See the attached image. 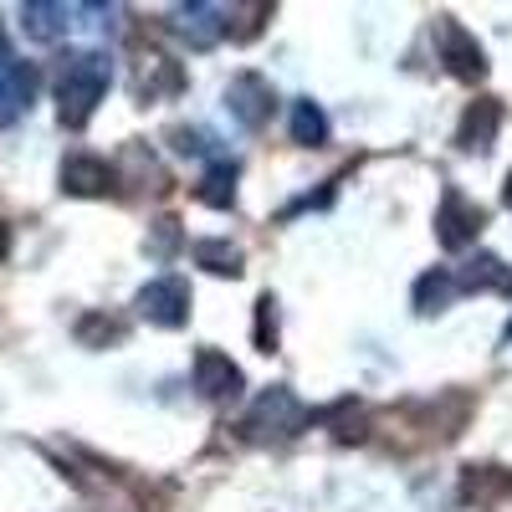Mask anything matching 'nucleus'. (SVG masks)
Returning a JSON list of instances; mask_svg holds the SVG:
<instances>
[{
  "label": "nucleus",
  "instance_id": "1",
  "mask_svg": "<svg viewBox=\"0 0 512 512\" xmlns=\"http://www.w3.org/2000/svg\"><path fill=\"white\" fill-rule=\"evenodd\" d=\"M108 77H113V67H108L103 52H77V57L62 62L57 103H62V123H67V128H82V123L93 118V108H98L103 93H108Z\"/></svg>",
  "mask_w": 512,
  "mask_h": 512
},
{
  "label": "nucleus",
  "instance_id": "2",
  "mask_svg": "<svg viewBox=\"0 0 512 512\" xmlns=\"http://www.w3.org/2000/svg\"><path fill=\"white\" fill-rule=\"evenodd\" d=\"M303 425H308L303 400H297L287 384H272V390H262V395H256V405L246 410L241 431H246V441H256V446H272V441H292Z\"/></svg>",
  "mask_w": 512,
  "mask_h": 512
},
{
  "label": "nucleus",
  "instance_id": "3",
  "mask_svg": "<svg viewBox=\"0 0 512 512\" xmlns=\"http://www.w3.org/2000/svg\"><path fill=\"white\" fill-rule=\"evenodd\" d=\"M487 226V210L477 200H466L461 190H446L441 195V210H436V241L446 251H466Z\"/></svg>",
  "mask_w": 512,
  "mask_h": 512
},
{
  "label": "nucleus",
  "instance_id": "4",
  "mask_svg": "<svg viewBox=\"0 0 512 512\" xmlns=\"http://www.w3.org/2000/svg\"><path fill=\"white\" fill-rule=\"evenodd\" d=\"M139 318L154 328H185L190 323V282L185 277H159L139 292Z\"/></svg>",
  "mask_w": 512,
  "mask_h": 512
},
{
  "label": "nucleus",
  "instance_id": "5",
  "mask_svg": "<svg viewBox=\"0 0 512 512\" xmlns=\"http://www.w3.org/2000/svg\"><path fill=\"white\" fill-rule=\"evenodd\" d=\"M441 62H446V72L461 77V82H482V77H487L482 41L466 31L456 16H441Z\"/></svg>",
  "mask_w": 512,
  "mask_h": 512
},
{
  "label": "nucleus",
  "instance_id": "6",
  "mask_svg": "<svg viewBox=\"0 0 512 512\" xmlns=\"http://www.w3.org/2000/svg\"><path fill=\"white\" fill-rule=\"evenodd\" d=\"M226 108L241 128H262L277 108V93H272V82L262 72H236L231 88H226Z\"/></svg>",
  "mask_w": 512,
  "mask_h": 512
},
{
  "label": "nucleus",
  "instance_id": "7",
  "mask_svg": "<svg viewBox=\"0 0 512 512\" xmlns=\"http://www.w3.org/2000/svg\"><path fill=\"white\" fill-rule=\"evenodd\" d=\"M195 390H200L210 405H231V400H241V369L231 364V354H221V349H200V354H195Z\"/></svg>",
  "mask_w": 512,
  "mask_h": 512
},
{
  "label": "nucleus",
  "instance_id": "8",
  "mask_svg": "<svg viewBox=\"0 0 512 512\" xmlns=\"http://www.w3.org/2000/svg\"><path fill=\"white\" fill-rule=\"evenodd\" d=\"M497 128H502V98L466 103V113H461V123H456V149L487 154V149L497 144Z\"/></svg>",
  "mask_w": 512,
  "mask_h": 512
},
{
  "label": "nucleus",
  "instance_id": "9",
  "mask_svg": "<svg viewBox=\"0 0 512 512\" xmlns=\"http://www.w3.org/2000/svg\"><path fill=\"white\" fill-rule=\"evenodd\" d=\"M226 6H175V21H169V31H175L180 41H190L195 52H205V47H216L221 41V31H226Z\"/></svg>",
  "mask_w": 512,
  "mask_h": 512
},
{
  "label": "nucleus",
  "instance_id": "10",
  "mask_svg": "<svg viewBox=\"0 0 512 512\" xmlns=\"http://www.w3.org/2000/svg\"><path fill=\"white\" fill-rule=\"evenodd\" d=\"M512 497V472H507V466H466V472H461V502L466 507H502Z\"/></svg>",
  "mask_w": 512,
  "mask_h": 512
},
{
  "label": "nucleus",
  "instance_id": "11",
  "mask_svg": "<svg viewBox=\"0 0 512 512\" xmlns=\"http://www.w3.org/2000/svg\"><path fill=\"white\" fill-rule=\"evenodd\" d=\"M144 103H159V98H175L185 93V72L180 62H169L164 52H144L139 57V88H134Z\"/></svg>",
  "mask_w": 512,
  "mask_h": 512
},
{
  "label": "nucleus",
  "instance_id": "12",
  "mask_svg": "<svg viewBox=\"0 0 512 512\" xmlns=\"http://www.w3.org/2000/svg\"><path fill=\"white\" fill-rule=\"evenodd\" d=\"M62 190L67 195H108L113 190V164L98 154H72L62 164Z\"/></svg>",
  "mask_w": 512,
  "mask_h": 512
},
{
  "label": "nucleus",
  "instance_id": "13",
  "mask_svg": "<svg viewBox=\"0 0 512 512\" xmlns=\"http://www.w3.org/2000/svg\"><path fill=\"white\" fill-rule=\"evenodd\" d=\"M456 282H461V292H502V297H512V267L492 251H477L472 262L456 272Z\"/></svg>",
  "mask_w": 512,
  "mask_h": 512
},
{
  "label": "nucleus",
  "instance_id": "14",
  "mask_svg": "<svg viewBox=\"0 0 512 512\" xmlns=\"http://www.w3.org/2000/svg\"><path fill=\"white\" fill-rule=\"evenodd\" d=\"M461 297V282H456V272L451 267H436V272H425L420 282H415V313H446L451 303Z\"/></svg>",
  "mask_w": 512,
  "mask_h": 512
},
{
  "label": "nucleus",
  "instance_id": "15",
  "mask_svg": "<svg viewBox=\"0 0 512 512\" xmlns=\"http://www.w3.org/2000/svg\"><path fill=\"white\" fill-rule=\"evenodd\" d=\"M190 256H195V267H205V272H216V277H241V246L236 241H226V236H210V241H195L190 246Z\"/></svg>",
  "mask_w": 512,
  "mask_h": 512
},
{
  "label": "nucleus",
  "instance_id": "16",
  "mask_svg": "<svg viewBox=\"0 0 512 512\" xmlns=\"http://www.w3.org/2000/svg\"><path fill=\"white\" fill-rule=\"evenodd\" d=\"M292 144H303V149L328 144V113L313 98H297L292 103Z\"/></svg>",
  "mask_w": 512,
  "mask_h": 512
},
{
  "label": "nucleus",
  "instance_id": "17",
  "mask_svg": "<svg viewBox=\"0 0 512 512\" xmlns=\"http://www.w3.org/2000/svg\"><path fill=\"white\" fill-rule=\"evenodd\" d=\"M205 205H216V210H231L236 205V164L231 159H216L205 169V180H200V190H195Z\"/></svg>",
  "mask_w": 512,
  "mask_h": 512
},
{
  "label": "nucleus",
  "instance_id": "18",
  "mask_svg": "<svg viewBox=\"0 0 512 512\" xmlns=\"http://www.w3.org/2000/svg\"><path fill=\"white\" fill-rule=\"evenodd\" d=\"M72 11L67 6H26V31L36 36V41H57L72 21H67Z\"/></svg>",
  "mask_w": 512,
  "mask_h": 512
},
{
  "label": "nucleus",
  "instance_id": "19",
  "mask_svg": "<svg viewBox=\"0 0 512 512\" xmlns=\"http://www.w3.org/2000/svg\"><path fill=\"white\" fill-rule=\"evenodd\" d=\"M77 338H82V344H118V338H123V323L118 318H103V313H88V318H82L77 323Z\"/></svg>",
  "mask_w": 512,
  "mask_h": 512
},
{
  "label": "nucleus",
  "instance_id": "20",
  "mask_svg": "<svg viewBox=\"0 0 512 512\" xmlns=\"http://www.w3.org/2000/svg\"><path fill=\"white\" fill-rule=\"evenodd\" d=\"M251 338H256V349H262V354L277 349V297H262V303H256V328H251Z\"/></svg>",
  "mask_w": 512,
  "mask_h": 512
},
{
  "label": "nucleus",
  "instance_id": "21",
  "mask_svg": "<svg viewBox=\"0 0 512 512\" xmlns=\"http://www.w3.org/2000/svg\"><path fill=\"white\" fill-rule=\"evenodd\" d=\"M169 139H175V154H210V134L205 128H169Z\"/></svg>",
  "mask_w": 512,
  "mask_h": 512
},
{
  "label": "nucleus",
  "instance_id": "22",
  "mask_svg": "<svg viewBox=\"0 0 512 512\" xmlns=\"http://www.w3.org/2000/svg\"><path fill=\"white\" fill-rule=\"evenodd\" d=\"M231 16H241V26H236V41H251L256 31H262V21L272 16V6H231Z\"/></svg>",
  "mask_w": 512,
  "mask_h": 512
},
{
  "label": "nucleus",
  "instance_id": "23",
  "mask_svg": "<svg viewBox=\"0 0 512 512\" xmlns=\"http://www.w3.org/2000/svg\"><path fill=\"white\" fill-rule=\"evenodd\" d=\"M175 241H180V226H175V221H159V241H154V251L164 256V251L175 246Z\"/></svg>",
  "mask_w": 512,
  "mask_h": 512
},
{
  "label": "nucleus",
  "instance_id": "24",
  "mask_svg": "<svg viewBox=\"0 0 512 512\" xmlns=\"http://www.w3.org/2000/svg\"><path fill=\"white\" fill-rule=\"evenodd\" d=\"M6 251H11V226L0 221V256H6Z\"/></svg>",
  "mask_w": 512,
  "mask_h": 512
},
{
  "label": "nucleus",
  "instance_id": "25",
  "mask_svg": "<svg viewBox=\"0 0 512 512\" xmlns=\"http://www.w3.org/2000/svg\"><path fill=\"white\" fill-rule=\"evenodd\" d=\"M502 200H507V210H512V175H507V185H502Z\"/></svg>",
  "mask_w": 512,
  "mask_h": 512
},
{
  "label": "nucleus",
  "instance_id": "26",
  "mask_svg": "<svg viewBox=\"0 0 512 512\" xmlns=\"http://www.w3.org/2000/svg\"><path fill=\"white\" fill-rule=\"evenodd\" d=\"M507 344H512V323H507Z\"/></svg>",
  "mask_w": 512,
  "mask_h": 512
}]
</instances>
